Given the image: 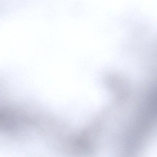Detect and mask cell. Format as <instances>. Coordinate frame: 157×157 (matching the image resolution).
Segmentation results:
<instances>
[{
	"label": "cell",
	"instance_id": "1",
	"mask_svg": "<svg viewBox=\"0 0 157 157\" xmlns=\"http://www.w3.org/2000/svg\"><path fill=\"white\" fill-rule=\"evenodd\" d=\"M2 5L0 4V11H2Z\"/></svg>",
	"mask_w": 157,
	"mask_h": 157
}]
</instances>
